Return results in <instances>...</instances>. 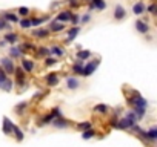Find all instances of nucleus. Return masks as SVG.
<instances>
[{
	"instance_id": "nucleus-1",
	"label": "nucleus",
	"mask_w": 157,
	"mask_h": 147,
	"mask_svg": "<svg viewBox=\"0 0 157 147\" xmlns=\"http://www.w3.org/2000/svg\"><path fill=\"white\" fill-rule=\"evenodd\" d=\"M134 124H137V117H136V113H134L132 110H129L123 118L117 120L116 127H117V129H120V130H126V129H131Z\"/></svg>"
},
{
	"instance_id": "nucleus-2",
	"label": "nucleus",
	"mask_w": 157,
	"mask_h": 147,
	"mask_svg": "<svg viewBox=\"0 0 157 147\" xmlns=\"http://www.w3.org/2000/svg\"><path fill=\"white\" fill-rule=\"evenodd\" d=\"M14 88V83L13 80L8 77V74L3 70V67L0 66V89L5 91V92H11Z\"/></svg>"
},
{
	"instance_id": "nucleus-3",
	"label": "nucleus",
	"mask_w": 157,
	"mask_h": 147,
	"mask_svg": "<svg viewBox=\"0 0 157 147\" xmlns=\"http://www.w3.org/2000/svg\"><path fill=\"white\" fill-rule=\"evenodd\" d=\"M99 64H100V60H99V58H97V60H93V61H90V63H86V64H83L80 75H82V77H90V75H93L94 70L99 67Z\"/></svg>"
},
{
	"instance_id": "nucleus-4",
	"label": "nucleus",
	"mask_w": 157,
	"mask_h": 147,
	"mask_svg": "<svg viewBox=\"0 0 157 147\" xmlns=\"http://www.w3.org/2000/svg\"><path fill=\"white\" fill-rule=\"evenodd\" d=\"M136 94V97H129V98H126L128 100V103L132 106V107H148V101L142 97V95H139L137 92H134Z\"/></svg>"
},
{
	"instance_id": "nucleus-5",
	"label": "nucleus",
	"mask_w": 157,
	"mask_h": 147,
	"mask_svg": "<svg viewBox=\"0 0 157 147\" xmlns=\"http://www.w3.org/2000/svg\"><path fill=\"white\" fill-rule=\"evenodd\" d=\"M0 64H2V67H3V70L6 72V74H14V69H16V66H14V61H13V58L11 57H3L2 60H0Z\"/></svg>"
},
{
	"instance_id": "nucleus-6",
	"label": "nucleus",
	"mask_w": 157,
	"mask_h": 147,
	"mask_svg": "<svg viewBox=\"0 0 157 147\" xmlns=\"http://www.w3.org/2000/svg\"><path fill=\"white\" fill-rule=\"evenodd\" d=\"M59 115H62V110H60V107H56V109H52V112H51V113H48L46 117H43V118L39 121V126L51 124V121H52L56 117H59Z\"/></svg>"
},
{
	"instance_id": "nucleus-7",
	"label": "nucleus",
	"mask_w": 157,
	"mask_h": 147,
	"mask_svg": "<svg viewBox=\"0 0 157 147\" xmlns=\"http://www.w3.org/2000/svg\"><path fill=\"white\" fill-rule=\"evenodd\" d=\"M14 74H16V83H17V86H25L26 84V74L22 69V66L16 67L14 69Z\"/></svg>"
},
{
	"instance_id": "nucleus-8",
	"label": "nucleus",
	"mask_w": 157,
	"mask_h": 147,
	"mask_svg": "<svg viewBox=\"0 0 157 147\" xmlns=\"http://www.w3.org/2000/svg\"><path fill=\"white\" fill-rule=\"evenodd\" d=\"M146 141H151V142H154L155 139H157V129L155 127H151L149 130H140L139 132Z\"/></svg>"
},
{
	"instance_id": "nucleus-9",
	"label": "nucleus",
	"mask_w": 157,
	"mask_h": 147,
	"mask_svg": "<svg viewBox=\"0 0 157 147\" xmlns=\"http://www.w3.org/2000/svg\"><path fill=\"white\" fill-rule=\"evenodd\" d=\"M51 124H52L54 127H57V129H66V127H69V121H68L66 118H63L62 115L56 117V118L51 121Z\"/></svg>"
},
{
	"instance_id": "nucleus-10",
	"label": "nucleus",
	"mask_w": 157,
	"mask_h": 147,
	"mask_svg": "<svg viewBox=\"0 0 157 147\" xmlns=\"http://www.w3.org/2000/svg\"><path fill=\"white\" fill-rule=\"evenodd\" d=\"M88 8H90V11H93V9L103 11L106 8V3H105V0H90V2H88Z\"/></svg>"
},
{
	"instance_id": "nucleus-11",
	"label": "nucleus",
	"mask_w": 157,
	"mask_h": 147,
	"mask_svg": "<svg viewBox=\"0 0 157 147\" xmlns=\"http://www.w3.org/2000/svg\"><path fill=\"white\" fill-rule=\"evenodd\" d=\"M49 34H51V31H49V29H46V28H39V29H34V31H33V37L40 38V40L48 38V37H49Z\"/></svg>"
},
{
	"instance_id": "nucleus-12",
	"label": "nucleus",
	"mask_w": 157,
	"mask_h": 147,
	"mask_svg": "<svg viewBox=\"0 0 157 147\" xmlns=\"http://www.w3.org/2000/svg\"><path fill=\"white\" fill-rule=\"evenodd\" d=\"M134 25H136V29H137V32H140V34H148V31H149L148 22H145V20H137Z\"/></svg>"
},
{
	"instance_id": "nucleus-13",
	"label": "nucleus",
	"mask_w": 157,
	"mask_h": 147,
	"mask_svg": "<svg viewBox=\"0 0 157 147\" xmlns=\"http://www.w3.org/2000/svg\"><path fill=\"white\" fill-rule=\"evenodd\" d=\"M13 129H14V123L8 117H3V133L5 135H11Z\"/></svg>"
},
{
	"instance_id": "nucleus-14",
	"label": "nucleus",
	"mask_w": 157,
	"mask_h": 147,
	"mask_svg": "<svg viewBox=\"0 0 157 147\" xmlns=\"http://www.w3.org/2000/svg\"><path fill=\"white\" fill-rule=\"evenodd\" d=\"M132 13H134L136 16H142V14H145V13H146V5L139 0V2L134 3V6H132Z\"/></svg>"
},
{
	"instance_id": "nucleus-15",
	"label": "nucleus",
	"mask_w": 157,
	"mask_h": 147,
	"mask_svg": "<svg viewBox=\"0 0 157 147\" xmlns=\"http://www.w3.org/2000/svg\"><path fill=\"white\" fill-rule=\"evenodd\" d=\"M71 17H72V13H71V11H62V13L57 14V17H56L54 20L62 22V23H66V22L71 20Z\"/></svg>"
},
{
	"instance_id": "nucleus-16",
	"label": "nucleus",
	"mask_w": 157,
	"mask_h": 147,
	"mask_svg": "<svg viewBox=\"0 0 157 147\" xmlns=\"http://www.w3.org/2000/svg\"><path fill=\"white\" fill-rule=\"evenodd\" d=\"M78 32H80V26H72L69 31H68V38H66V43H71V41H74L75 40V37L78 35Z\"/></svg>"
},
{
	"instance_id": "nucleus-17",
	"label": "nucleus",
	"mask_w": 157,
	"mask_h": 147,
	"mask_svg": "<svg viewBox=\"0 0 157 147\" xmlns=\"http://www.w3.org/2000/svg\"><path fill=\"white\" fill-rule=\"evenodd\" d=\"M63 29H65V25H63L62 22L52 20V22L49 23V31H51V32H60V31H63Z\"/></svg>"
},
{
	"instance_id": "nucleus-18",
	"label": "nucleus",
	"mask_w": 157,
	"mask_h": 147,
	"mask_svg": "<svg viewBox=\"0 0 157 147\" xmlns=\"http://www.w3.org/2000/svg\"><path fill=\"white\" fill-rule=\"evenodd\" d=\"M59 83V75H57V74L56 72H51V74H48V75H46V84L48 86H56Z\"/></svg>"
},
{
	"instance_id": "nucleus-19",
	"label": "nucleus",
	"mask_w": 157,
	"mask_h": 147,
	"mask_svg": "<svg viewBox=\"0 0 157 147\" xmlns=\"http://www.w3.org/2000/svg\"><path fill=\"white\" fill-rule=\"evenodd\" d=\"M125 16H126L125 8L120 6V5H117V6L114 8V19H116V20H122V19H125Z\"/></svg>"
},
{
	"instance_id": "nucleus-20",
	"label": "nucleus",
	"mask_w": 157,
	"mask_h": 147,
	"mask_svg": "<svg viewBox=\"0 0 157 147\" xmlns=\"http://www.w3.org/2000/svg\"><path fill=\"white\" fill-rule=\"evenodd\" d=\"M66 86H68V89L74 91V89H77L78 86H80V81H78L77 78H74V77H68L66 78Z\"/></svg>"
},
{
	"instance_id": "nucleus-21",
	"label": "nucleus",
	"mask_w": 157,
	"mask_h": 147,
	"mask_svg": "<svg viewBox=\"0 0 157 147\" xmlns=\"http://www.w3.org/2000/svg\"><path fill=\"white\" fill-rule=\"evenodd\" d=\"M22 69L25 72H33L34 70V61L28 60V58H23L22 60Z\"/></svg>"
},
{
	"instance_id": "nucleus-22",
	"label": "nucleus",
	"mask_w": 157,
	"mask_h": 147,
	"mask_svg": "<svg viewBox=\"0 0 157 147\" xmlns=\"http://www.w3.org/2000/svg\"><path fill=\"white\" fill-rule=\"evenodd\" d=\"M3 41H5V43H11V45H14V43L19 41V35L14 34V32H8V34L3 37Z\"/></svg>"
},
{
	"instance_id": "nucleus-23",
	"label": "nucleus",
	"mask_w": 157,
	"mask_h": 147,
	"mask_svg": "<svg viewBox=\"0 0 157 147\" xmlns=\"http://www.w3.org/2000/svg\"><path fill=\"white\" fill-rule=\"evenodd\" d=\"M93 110H94L96 113H102V115H103V113H108V112H109V106H108V104H103V103H102V104H96Z\"/></svg>"
},
{
	"instance_id": "nucleus-24",
	"label": "nucleus",
	"mask_w": 157,
	"mask_h": 147,
	"mask_svg": "<svg viewBox=\"0 0 157 147\" xmlns=\"http://www.w3.org/2000/svg\"><path fill=\"white\" fill-rule=\"evenodd\" d=\"M22 54H23V51L20 48H17V46L10 48V57L11 58H19V57H22Z\"/></svg>"
},
{
	"instance_id": "nucleus-25",
	"label": "nucleus",
	"mask_w": 157,
	"mask_h": 147,
	"mask_svg": "<svg viewBox=\"0 0 157 147\" xmlns=\"http://www.w3.org/2000/svg\"><path fill=\"white\" fill-rule=\"evenodd\" d=\"M2 17H3L6 22H10V23H16V22H19V17H17L14 13H5V14H2Z\"/></svg>"
},
{
	"instance_id": "nucleus-26",
	"label": "nucleus",
	"mask_w": 157,
	"mask_h": 147,
	"mask_svg": "<svg viewBox=\"0 0 157 147\" xmlns=\"http://www.w3.org/2000/svg\"><path fill=\"white\" fill-rule=\"evenodd\" d=\"M46 20H49L48 16H43V17H33V19H31V25H33V26H39V25L45 23Z\"/></svg>"
},
{
	"instance_id": "nucleus-27",
	"label": "nucleus",
	"mask_w": 157,
	"mask_h": 147,
	"mask_svg": "<svg viewBox=\"0 0 157 147\" xmlns=\"http://www.w3.org/2000/svg\"><path fill=\"white\" fill-rule=\"evenodd\" d=\"M82 67H83V61H82V60H77V61L72 64V72H74V74H77V75H80Z\"/></svg>"
},
{
	"instance_id": "nucleus-28",
	"label": "nucleus",
	"mask_w": 157,
	"mask_h": 147,
	"mask_svg": "<svg viewBox=\"0 0 157 147\" xmlns=\"http://www.w3.org/2000/svg\"><path fill=\"white\" fill-rule=\"evenodd\" d=\"M91 55H93V54H91V51H78V52H77V60L85 61V60H88Z\"/></svg>"
},
{
	"instance_id": "nucleus-29",
	"label": "nucleus",
	"mask_w": 157,
	"mask_h": 147,
	"mask_svg": "<svg viewBox=\"0 0 157 147\" xmlns=\"http://www.w3.org/2000/svg\"><path fill=\"white\" fill-rule=\"evenodd\" d=\"M26 107H28V103H26V101H23V103H19V104L14 107V112H16V113H19V115H22V113L26 110Z\"/></svg>"
},
{
	"instance_id": "nucleus-30",
	"label": "nucleus",
	"mask_w": 157,
	"mask_h": 147,
	"mask_svg": "<svg viewBox=\"0 0 157 147\" xmlns=\"http://www.w3.org/2000/svg\"><path fill=\"white\" fill-rule=\"evenodd\" d=\"M49 51H51V54H52V55H56V57H62V55L65 54V51H63V48H62V46H52Z\"/></svg>"
},
{
	"instance_id": "nucleus-31",
	"label": "nucleus",
	"mask_w": 157,
	"mask_h": 147,
	"mask_svg": "<svg viewBox=\"0 0 157 147\" xmlns=\"http://www.w3.org/2000/svg\"><path fill=\"white\" fill-rule=\"evenodd\" d=\"M13 133L16 135V139H17L19 142H20V141H23V138H25V133H23V132H22V130H20L17 126H14V129H13Z\"/></svg>"
},
{
	"instance_id": "nucleus-32",
	"label": "nucleus",
	"mask_w": 157,
	"mask_h": 147,
	"mask_svg": "<svg viewBox=\"0 0 157 147\" xmlns=\"http://www.w3.org/2000/svg\"><path fill=\"white\" fill-rule=\"evenodd\" d=\"M3 29L11 31V25H10V22H6L2 16H0V31H3Z\"/></svg>"
},
{
	"instance_id": "nucleus-33",
	"label": "nucleus",
	"mask_w": 157,
	"mask_h": 147,
	"mask_svg": "<svg viewBox=\"0 0 157 147\" xmlns=\"http://www.w3.org/2000/svg\"><path fill=\"white\" fill-rule=\"evenodd\" d=\"M94 135H96V132H94L93 129H86V130L82 132V138H83V139H91Z\"/></svg>"
},
{
	"instance_id": "nucleus-34",
	"label": "nucleus",
	"mask_w": 157,
	"mask_h": 147,
	"mask_svg": "<svg viewBox=\"0 0 157 147\" xmlns=\"http://www.w3.org/2000/svg\"><path fill=\"white\" fill-rule=\"evenodd\" d=\"M37 54H39L40 57H48V55L51 54V51H49V48H46V46H40L39 51H37Z\"/></svg>"
},
{
	"instance_id": "nucleus-35",
	"label": "nucleus",
	"mask_w": 157,
	"mask_h": 147,
	"mask_svg": "<svg viewBox=\"0 0 157 147\" xmlns=\"http://www.w3.org/2000/svg\"><path fill=\"white\" fill-rule=\"evenodd\" d=\"M91 126H93V124H91L90 121H83V123H78V124H77V129L83 132V130H86V129H91Z\"/></svg>"
},
{
	"instance_id": "nucleus-36",
	"label": "nucleus",
	"mask_w": 157,
	"mask_h": 147,
	"mask_svg": "<svg viewBox=\"0 0 157 147\" xmlns=\"http://www.w3.org/2000/svg\"><path fill=\"white\" fill-rule=\"evenodd\" d=\"M19 23H20V28H22V29H28V28L33 26V25H31V19H22Z\"/></svg>"
},
{
	"instance_id": "nucleus-37",
	"label": "nucleus",
	"mask_w": 157,
	"mask_h": 147,
	"mask_svg": "<svg viewBox=\"0 0 157 147\" xmlns=\"http://www.w3.org/2000/svg\"><path fill=\"white\" fill-rule=\"evenodd\" d=\"M17 14L22 16V17H26V16L29 14V8H26V6H20V8L17 9Z\"/></svg>"
},
{
	"instance_id": "nucleus-38",
	"label": "nucleus",
	"mask_w": 157,
	"mask_h": 147,
	"mask_svg": "<svg viewBox=\"0 0 157 147\" xmlns=\"http://www.w3.org/2000/svg\"><path fill=\"white\" fill-rule=\"evenodd\" d=\"M20 49H22V51L25 52V51H29V49H36V46H34L33 43H22Z\"/></svg>"
},
{
	"instance_id": "nucleus-39",
	"label": "nucleus",
	"mask_w": 157,
	"mask_h": 147,
	"mask_svg": "<svg viewBox=\"0 0 157 147\" xmlns=\"http://www.w3.org/2000/svg\"><path fill=\"white\" fill-rule=\"evenodd\" d=\"M146 11H148L151 16H155V3L152 2L151 5H148V6H146Z\"/></svg>"
},
{
	"instance_id": "nucleus-40",
	"label": "nucleus",
	"mask_w": 157,
	"mask_h": 147,
	"mask_svg": "<svg viewBox=\"0 0 157 147\" xmlns=\"http://www.w3.org/2000/svg\"><path fill=\"white\" fill-rule=\"evenodd\" d=\"M56 63H57V60L52 58V57H46V58H45V66H52V64H56Z\"/></svg>"
},
{
	"instance_id": "nucleus-41",
	"label": "nucleus",
	"mask_w": 157,
	"mask_h": 147,
	"mask_svg": "<svg viewBox=\"0 0 157 147\" xmlns=\"http://www.w3.org/2000/svg\"><path fill=\"white\" fill-rule=\"evenodd\" d=\"M69 22H71V23H72V25L75 26V25H77L78 22H80V16H78V14H74V13H72V17H71V20H69Z\"/></svg>"
},
{
	"instance_id": "nucleus-42",
	"label": "nucleus",
	"mask_w": 157,
	"mask_h": 147,
	"mask_svg": "<svg viewBox=\"0 0 157 147\" xmlns=\"http://www.w3.org/2000/svg\"><path fill=\"white\" fill-rule=\"evenodd\" d=\"M90 20H91V14H85V16H82V17H80V22H82V25H86Z\"/></svg>"
},
{
	"instance_id": "nucleus-43",
	"label": "nucleus",
	"mask_w": 157,
	"mask_h": 147,
	"mask_svg": "<svg viewBox=\"0 0 157 147\" xmlns=\"http://www.w3.org/2000/svg\"><path fill=\"white\" fill-rule=\"evenodd\" d=\"M68 5L71 8H77L78 5H80V2H78V0H68Z\"/></svg>"
},
{
	"instance_id": "nucleus-44",
	"label": "nucleus",
	"mask_w": 157,
	"mask_h": 147,
	"mask_svg": "<svg viewBox=\"0 0 157 147\" xmlns=\"http://www.w3.org/2000/svg\"><path fill=\"white\" fill-rule=\"evenodd\" d=\"M152 2H154V0H152Z\"/></svg>"
}]
</instances>
